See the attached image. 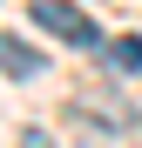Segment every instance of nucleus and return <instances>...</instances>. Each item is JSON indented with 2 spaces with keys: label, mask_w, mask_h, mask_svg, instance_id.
Here are the masks:
<instances>
[{
  "label": "nucleus",
  "mask_w": 142,
  "mask_h": 148,
  "mask_svg": "<svg viewBox=\"0 0 142 148\" xmlns=\"http://www.w3.org/2000/svg\"><path fill=\"white\" fill-rule=\"evenodd\" d=\"M34 27H47V34H61L68 47H95V40H102V34H95V20L75 7V0H34Z\"/></svg>",
  "instance_id": "obj_1"
},
{
  "label": "nucleus",
  "mask_w": 142,
  "mask_h": 148,
  "mask_svg": "<svg viewBox=\"0 0 142 148\" xmlns=\"http://www.w3.org/2000/svg\"><path fill=\"white\" fill-rule=\"evenodd\" d=\"M0 74H14V81H27V74H41V54L20 34H0Z\"/></svg>",
  "instance_id": "obj_2"
},
{
  "label": "nucleus",
  "mask_w": 142,
  "mask_h": 148,
  "mask_svg": "<svg viewBox=\"0 0 142 148\" xmlns=\"http://www.w3.org/2000/svg\"><path fill=\"white\" fill-rule=\"evenodd\" d=\"M75 108H81V114H102V121H115V128H135V108H129V101H115L108 88H95V94H81Z\"/></svg>",
  "instance_id": "obj_3"
},
{
  "label": "nucleus",
  "mask_w": 142,
  "mask_h": 148,
  "mask_svg": "<svg viewBox=\"0 0 142 148\" xmlns=\"http://www.w3.org/2000/svg\"><path fill=\"white\" fill-rule=\"evenodd\" d=\"M108 67L135 74V67H142V34H122V40H108Z\"/></svg>",
  "instance_id": "obj_4"
}]
</instances>
